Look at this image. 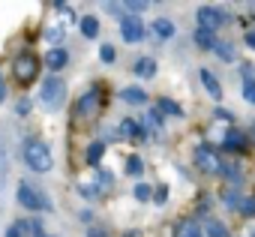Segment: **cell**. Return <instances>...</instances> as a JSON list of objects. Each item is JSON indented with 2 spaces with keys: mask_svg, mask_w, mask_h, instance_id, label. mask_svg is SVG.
<instances>
[{
  "mask_svg": "<svg viewBox=\"0 0 255 237\" xmlns=\"http://www.w3.org/2000/svg\"><path fill=\"white\" fill-rule=\"evenodd\" d=\"M24 162H27V168H33V171H51V165H54V159H51V150H48V144H42V141H36V138H30L27 144H24Z\"/></svg>",
  "mask_w": 255,
  "mask_h": 237,
  "instance_id": "cell-1",
  "label": "cell"
},
{
  "mask_svg": "<svg viewBox=\"0 0 255 237\" xmlns=\"http://www.w3.org/2000/svg\"><path fill=\"white\" fill-rule=\"evenodd\" d=\"M63 96H66V84H63L57 75H51V78L42 81V87H39V102H42L45 108H57V105L63 102Z\"/></svg>",
  "mask_w": 255,
  "mask_h": 237,
  "instance_id": "cell-2",
  "label": "cell"
},
{
  "mask_svg": "<svg viewBox=\"0 0 255 237\" xmlns=\"http://www.w3.org/2000/svg\"><path fill=\"white\" fill-rule=\"evenodd\" d=\"M18 204L27 207V210H48L51 201L45 192H39L33 183H18Z\"/></svg>",
  "mask_w": 255,
  "mask_h": 237,
  "instance_id": "cell-3",
  "label": "cell"
},
{
  "mask_svg": "<svg viewBox=\"0 0 255 237\" xmlns=\"http://www.w3.org/2000/svg\"><path fill=\"white\" fill-rule=\"evenodd\" d=\"M120 33H123L126 42H141V39H144V24H141V18H138V15H123Z\"/></svg>",
  "mask_w": 255,
  "mask_h": 237,
  "instance_id": "cell-4",
  "label": "cell"
},
{
  "mask_svg": "<svg viewBox=\"0 0 255 237\" xmlns=\"http://www.w3.org/2000/svg\"><path fill=\"white\" fill-rule=\"evenodd\" d=\"M36 69H39V63H36V57H30V54H24V57L15 60V78L24 81V84H30V81L36 78Z\"/></svg>",
  "mask_w": 255,
  "mask_h": 237,
  "instance_id": "cell-5",
  "label": "cell"
},
{
  "mask_svg": "<svg viewBox=\"0 0 255 237\" xmlns=\"http://www.w3.org/2000/svg\"><path fill=\"white\" fill-rule=\"evenodd\" d=\"M225 21H228V15L219 12V9H213V6H201V9H198V24H201L204 30H213V27H219V24H225Z\"/></svg>",
  "mask_w": 255,
  "mask_h": 237,
  "instance_id": "cell-6",
  "label": "cell"
},
{
  "mask_svg": "<svg viewBox=\"0 0 255 237\" xmlns=\"http://www.w3.org/2000/svg\"><path fill=\"white\" fill-rule=\"evenodd\" d=\"M195 165H198L201 171H207V174H216V171L222 168V165H219V159H216L207 147H198V150H195Z\"/></svg>",
  "mask_w": 255,
  "mask_h": 237,
  "instance_id": "cell-7",
  "label": "cell"
},
{
  "mask_svg": "<svg viewBox=\"0 0 255 237\" xmlns=\"http://www.w3.org/2000/svg\"><path fill=\"white\" fill-rule=\"evenodd\" d=\"M201 84L207 87V93H210L213 99H222V84H219V78H216L210 69H201Z\"/></svg>",
  "mask_w": 255,
  "mask_h": 237,
  "instance_id": "cell-8",
  "label": "cell"
},
{
  "mask_svg": "<svg viewBox=\"0 0 255 237\" xmlns=\"http://www.w3.org/2000/svg\"><path fill=\"white\" fill-rule=\"evenodd\" d=\"M66 60H69V54H66L63 48H51V51L45 54V66H51V69H60V66H66Z\"/></svg>",
  "mask_w": 255,
  "mask_h": 237,
  "instance_id": "cell-9",
  "label": "cell"
},
{
  "mask_svg": "<svg viewBox=\"0 0 255 237\" xmlns=\"http://www.w3.org/2000/svg\"><path fill=\"white\" fill-rule=\"evenodd\" d=\"M135 75H141V78H153V75H156V60L141 57V60L135 63Z\"/></svg>",
  "mask_w": 255,
  "mask_h": 237,
  "instance_id": "cell-10",
  "label": "cell"
},
{
  "mask_svg": "<svg viewBox=\"0 0 255 237\" xmlns=\"http://www.w3.org/2000/svg\"><path fill=\"white\" fill-rule=\"evenodd\" d=\"M96 90H87V96H81L78 99V114L84 117V114H93V108H96Z\"/></svg>",
  "mask_w": 255,
  "mask_h": 237,
  "instance_id": "cell-11",
  "label": "cell"
},
{
  "mask_svg": "<svg viewBox=\"0 0 255 237\" xmlns=\"http://www.w3.org/2000/svg\"><path fill=\"white\" fill-rule=\"evenodd\" d=\"M6 168H9V147H6V138L0 135V186L6 180Z\"/></svg>",
  "mask_w": 255,
  "mask_h": 237,
  "instance_id": "cell-12",
  "label": "cell"
},
{
  "mask_svg": "<svg viewBox=\"0 0 255 237\" xmlns=\"http://www.w3.org/2000/svg\"><path fill=\"white\" fill-rule=\"evenodd\" d=\"M153 33H156L159 39H171V36H174V24L165 21V18H156V21H153Z\"/></svg>",
  "mask_w": 255,
  "mask_h": 237,
  "instance_id": "cell-13",
  "label": "cell"
},
{
  "mask_svg": "<svg viewBox=\"0 0 255 237\" xmlns=\"http://www.w3.org/2000/svg\"><path fill=\"white\" fill-rule=\"evenodd\" d=\"M120 99H123V102H135V105H141L147 96H144V90H138V87H126V90H120Z\"/></svg>",
  "mask_w": 255,
  "mask_h": 237,
  "instance_id": "cell-14",
  "label": "cell"
},
{
  "mask_svg": "<svg viewBox=\"0 0 255 237\" xmlns=\"http://www.w3.org/2000/svg\"><path fill=\"white\" fill-rule=\"evenodd\" d=\"M222 201H225L228 207H240V201H243V198L237 195V183H231V186H225V189H222Z\"/></svg>",
  "mask_w": 255,
  "mask_h": 237,
  "instance_id": "cell-15",
  "label": "cell"
},
{
  "mask_svg": "<svg viewBox=\"0 0 255 237\" xmlns=\"http://www.w3.org/2000/svg\"><path fill=\"white\" fill-rule=\"evenodd\" d=\"M81 33H84V36H87V39H96V36H99V21H96V18H90V15H87V18H84V21H81Z\"/></svg>",
  "mask_w": 255,
  "mask_h": 237,
  "instance_id": "cell-16",
  "label": "cell"
},
{
  "mask_svg": "<svg viewBox=\"0 0 255 237\" xmlns=\"http://www.w3.org/2000/svg\"><path fill=\"white\" fill-rule=\"evenodd\" d=\"M195 42H198L201 48H216L213 33H210V30H204V27H198V30H195Z\"/></svg>",
  "mask_w": 255,
  "mask_h": 237,
  "instance_id": "cell-17",
  "label": "cell"
},
{
  "mask_svg": "<svg viewBox=\"0 0 255 237\" xmlns=\"http://www.w3.org/2000/svg\"><path fill=\"white\" fill-rule=\"evenodd\" d=\"M177 237H201V228L195 222H180L177 225Z\"/></svg>",
  "mask_w": 255,
  "mask_h": 237,
  "instance_id": "cell-18",
  "label": "cell"
},
{
  "mask_svg": "<svg viewBox=\"0 0 255 237\" xmlns=\"http://www.w3.org/2000/svg\"><path fill=\"white\" fill-rule=\"evenodd\" d=\"M102 150H105V144H102V141H93V144L87 147V162H90V165H96V162H99V156H102Z\"/></svg>",
  "mask_w": 255,
  "mask_h": 237,
  "instance_id": "cell-19",
  "label": "cell"
},
{
  "mask_svg": "<svg viewBox=\"0 0 255 237\" xmlns=\"http://www.w3.org/2000/svg\"><path fill=\"white\" fill-rule=\"evenodd\" d=\"M120 129H123V135H129V138H132V135H135V138H141V135H144V132H141V126H138L135 120H123V123H120Z\"/></svg>",
  "mask_w": 255,
  "mask_h": 237,
  "instance_id": "cell-20",
  "label": "cell"
},
{
  "mask_svg": "<svg viewBox=\"0 0 255 237\" xmlns=\"http://www.w3.org/2000/svg\"><path fill=\"white\" fill-rule=\"evenodd\" d=\"M159 108H162L165 114H177V117L183 114V108H180V105H177L174 99H168V96H165V99H159Z\"/></svg>",
  "mask_w": 255,
  "mask_h": 237,
  "instance_id": "cell-21",
  "label": "cell"
},
{
  "mask_svg": "<svg viewBox=\"0 0 255 237\" xmlns=\"http://www.w3.org/2000/svg\"><path fill=\"white\" fill-rule=\"evenodd\" d=\"M207 237H228V231H225V225H222V222L210 219V222H207Z\"/></svg>",
  "mask_w": 255,
  "mask_h": 237,
  "instance_id": "cell-22",
  "label": "cell"
},
{
  "mask_svg": "<svg viewBox=\"0 0 255 237\" xmlns=\"http://www.w3.org/2000/svg\"><path fill=\"white\" fill-rule=\"evenodd\" d=\"M222 60H234L237 54H234V45H225V42H216V48H213Z\"/></svg>",
  "mask_w": 255,
  "mask_h": 237,
  "instance_id": "cell-23",
  "label": "cell"
},
{
  "mask_svg": "<svg viewBox=\"0 0 255 237\" xmlns=\"http://www.w3.org/2000/svg\"><path fill=\"white\" fill-rule=\"evenodd\" d=\"M243 144H246L243 132H228V138H225V147H234V150H240Z\"/></svg>",
  "mask_w": 255,
  "mask_h": 237,
  "instance_id": "cell-24",
  "label": "cell"
},
{
  "mask_svg": "<svg viewBox=\"0 0 255 237\" xmlns=\"http://www.w3.org/2000/svg\"><path fill=\"white\" fill-rule=\"evenodd\" d=\"M63 36H66V30H63V27H48V30H45V39H48L51 45H57Z\"/></svg>",
  "mask_w": 255,
  "mask_h": 237,
  "instance_id": "cell-25",
  "label": "cell"
},
{
  "mask_svg": "<svg viewBox=\"0 0 255 237\" xmlns=\"http://www.w3.org/2000/svg\"><path fill=\"white\" fill-rule=\"evenodd\" d=\"M126 171H129V174H141V171H144V162H141L138 156H129V162H126Z\"/></svg>",
  "mask_w": 255,
  "mask_h": 237,
  "instance_id": "cell-26",
  "label": "cell"
},
{
  "mask_svg": "<svg viewBox=\"0 0 255 237\" xmlns=\"http://www.w3.org/2000/svg\"><path fill=\"white\" fill-rule=\"evenodd\" d=\"M96 180H99V189H108L114 183V174L111 171H96Z\"/></svg>",
  "mask_w": 255,
  "mask_h": 237,
  "instance_id": "cell-27",
  "label": "cell"
},
{
  "mask_svg": "<svg viewBox=\"0 0 255 237\" xmlns=\"http://www.w3.org/2000/svg\"><path fill=\"white\" fill-rule=\"evenodd\" d=\"M243 99L255 105V81L252 78H246V84H243Z\"/></svg>",
  "mask_w": 255,
  "mask_h": 237,
  "instance_id": "cell-28",
  "label": "cell"
},
{
  "mask_svg": "<svg viewBox=\"0 0 255 237\" xmlns=\"http://www.w3.org/2000/svg\"><path fill=\"white\" fill-rule=\"evenodd\" d=\"M240 213H243V216H252V213H255V198H243V201H240Z\"/></svg>",
  "mask_w": 255,
  "mask_h": 237,
  "instance_id": "cell-29",
  "label": "cell"
},
{
  "mask_svg": "<svg viewBox=\"0 0 255 237\" xmlns=\"http://www.w3.org/2000/svg\"><path fill=\"white\" fill-rule=\"evenodd\" d=\"M123 6H126V12H141V9H147L144 0H132V3H123Z\"/></svg>",
  "mask_w": 255,
  "mask_h": 237,
  "instance_id": "cell-30",
  "label": "cell"
},
{
  "mask_svg": "<svg viewBox=\"0 0 255 237\" xmlns=\"http://www.w3.org/2000/svg\"><path fill=\"white\" fill-rule=\"evenodd\" d=\"M99 57H102L105 63H111V60H114V48H111V45H102V48H99Z\"/></svg>",
  "mask_w": 255,
  "mask_h": 237,
  "instance_id": "cell-31",
  "label": "cell"
},
{
  "mask_svg": "<svg viewBox=\"0 0 255 237\" xmlns=\"http://www.w3.org/2000/svg\"><path fill=\"white\" fill-rule=\"evenodd\" d=\"M135 198H138V201H147V198H150V189H147L144 183H138V186H135Z\"/></svg>",
  "mask_w": 255,
  "mask_h": 237,
  "instance_id": "cell-32",
  "label": "cell"
},
{
  "mask_svg": "<svg viewBox=\"0 0 255 237\" xmlns=\"http://www.w3.org/2000/svg\"><path fill=\"white\" fill-rule=\"evenodd\" d=\"M147 123H150V129H162V120H159V114H156V111L147 114Z\"/></svg>",
  "mask_w": 255,
  "mask_h": 237,
  "instance_id": "cell-33",
  "label": "cell"
},
{
  "mask_svg": "<svg viewBox=\"0 0 255 237\" xmlns=\"http://www.w3.org/2000/svg\"><path fill=\"white\" fill-rule=\"evenodd\" d=\"M18 114H30V102H27V99L18 102Z\"/></svg>",
  "mask_w": 255,
  "mask_h": 237,
  "instance_id": "cell-34",
  "label": "cell"
},
{
  "mask_svg": "<svg viewBox=\"0 0 255 237\" xmlns=\"http://www.w3.org/2000/svg\"><path fill=\"white\" fill-rule=\"evenodd\" d=\"M216 117H219V120H231V111H225V108H216Z\"/></svg>",
  "mask_w": 255,
  "mask_h": 237,
  "instance_id": "cell-35",
  "label": "cell"
},
{
  "mask_svg": "<svg viewBox=\"0 0 255 237\" xmlns=\"http://www.w3.org/2000/svg\"><path fill=\"white\" fill-rule=\"evenodd\" d=\"M6 99V84H3V75H0V102Z\"/></svg>",
  "mask_w": 255,
  "mask_h": 237,
  "instance_id": "cell-36",
  "label": "cell"
},
{
  "mask_svg": "<svg viewBox=\"0 0 255 237\" xmlns=\"http://www.w3.org/2000/svg\"><path fill=\"white\" fill-rule=\"evenodd\" d=\"M246 45H249V48L255 51V33H246Z\"/></svg>",
  "mask_w": 255,
  "mask_h": 237,
  "instance_id": "cell-37",
  "label": "cell"
},
{
  "mask_svg": "<svg viewBox=\"0 0 255 237\" xmlns=\"http://www.w3.org/2000/svg\"><path fill=\"white\" fill-rule=\"evenodd\" d=\"M87 237H108V234H102L99 228H93V231H87Z\"/></svg>",
  "mask_w": 255,
  "mask_h": 237,
  "instance_id": "cell-38",
  "label": "cell"
},
{
  "mask_svg": "<svg viewBox=\"0 0 255 237\" xmlns=\"http://www.w3.org/2000/svg\"><path fill=\"white\" fill-rule=\"evenodd\" d=\"M252 237H255V228H252Z\"/></svg>",
  "mask_w": 255,
  "mask_h": 237,
  "instance_id": "cell-39",
  "label": "cell"
},
{
  "mask_svg": "<svg viewBox=\"0 0 255 237\" xmlns=\"http://www.w3.org/2000/svg\"><path fill=\"white\" fill-rule=\"evenodd\" d=\"M39 237H42V234H39Z\"/></svg>",
  "mask_w": 255,
  "mask_h": 237,
  "instance_id": "cell-40",
  "label": "cell"
}]
</instances>
